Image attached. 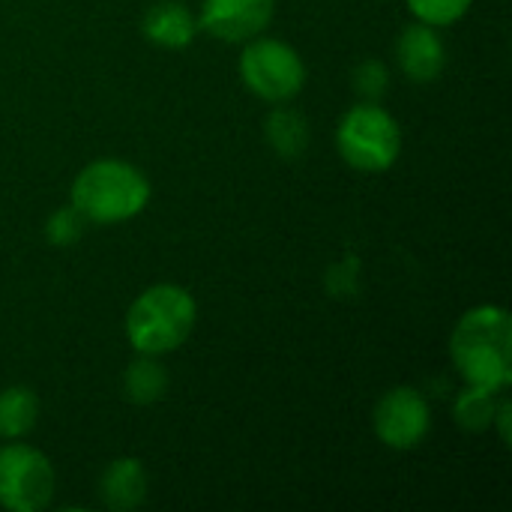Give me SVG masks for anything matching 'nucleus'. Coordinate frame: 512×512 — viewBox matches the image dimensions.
<instances>
[{
	"label": "nucleus",
	"instance_id": "f257e3e1",
	"mask_svg": "<svg viewBox=\"0 0 512 512\" xmlns=\"http://www.w3.org/2000/svg\"><path fill=\"white\" fill-rule=\"evenodd\" d=\"M450 360L465 384L504 393L512 384V318L504 306L468 309L450 333Z\"/></svg>",
	"mask_w": 512,
	"mask_h": 512
},
{
	"label": "nucleus",
	"instance_id": "f03ea898",
	"mask_svg": "<svg viewBox=\"0 0 512 512\" xmlns=\"http://www.w3.org/2000/svg\"><path fill=\"white\" fill-rule=\"evenodd\" d=\"M150 198V177L126 159H96L84 165L69 186V204L90 225L129 222L144 213Z\"/></svg>",
	"mask_w": 512,
	"mask_h": 512
},
{
	"label": "nucleus",
	"instance_id": "7ed1b4c3",
	"mask_svg": "<svg viewBox=\"0 0 512 512\" xmlns=\"http://www.w3.org/2000/svg\"><path fill=\"white\" fill-rule=\"evenodd\" d=\"M198 321V303L192 291L174 282H156L144 288L123 321L126 342L135 354L165 357L186 345Z\"/></svg>",
	"mask_w": 512,
	"mask_h": 512
},
{
	"label": "nucleus",
	"instance_id": "20e7f679",
	"mask_svg": "<svg viewBox=\"0 0 512 512\" xmlns=\"http://www.w3.org/2000/svg\"><path fill=\"white\" fill-rule=\"evenodd\" d=\"M336 150L345 165L363 174H384L399 162L402 126L381 102L351 105L336 126Z\"/></svg>",
	"mask_w": 512,
	"mask_h": 512
},
{
	"label": "nucleus",
	"instance_id": "39448f33",
	"mask_svg": "<svg viewBox=\"0 0 512 512\" xmlns=\"http://www.w3.org/2000/svg\"><path fill=\"white\" fill-rule=\"evenodd\" d=\"M237 72L243 87L270 102H291L303 93L306 87V63L300 57V51L276 36H255L249 42H243L240 60H237Z\"/></svg>",
	"mask_w": 512,
	"mask_h": 512
},
{
	"label": "nucleus",
	"instance_id": "423d86ee",
	"mask_svg": "<svg viewBox=\"0 0 512 512\" xmlns=\"http://www.w3.org/2000/svg\"><path fill=\"white\" fill-rule=\"evenodd\" d=\"M57 492V474L51 459L24 444H0V507L9 512H42Z\"/></svg>",
	"mask_w": 512,
	"mask_h": 512
},
{
	"label": "nucleus",
	"instance_id": "0eeeda50",
	"mask_svg": "<svg viewBox=\"0 0 512 512\" xmlns=\"http://www.w3.org/2000/svg\"><path fill=\"white\" fill-rule=\"evenodd\" d=\"M372 429L387 450H417L432 432V405L411 384L390 387L372 408Z\"/></svg>",
	"mask_w": 512,
	"mask_h": 512
},
{
	"label": "nucleus",
	"instance_id": "6e6552de",
	"mask_svg": "<svg viewBox=\"0 0 512 512\" xmlns=\"http://www.w3.org/2000/svg\"><path fill=\"white\" fill-rule=\"evenodd\" d=\"M195 15L198 27L207 36L243 45L267 33L276 15V0H201V9Z\"/></svg>",
	"mask_w": 512,
	"mask_h": 512
},
{
	"label": "nucleus",
	"instance_id": "1a4fd4ad",
	"mask_svg": "<svg viewBox=\"0 0 512 512\" xmlns=\"http://www.w3.org/2000/svg\"><path fill=\"white\" fill-rule=\"evenodd\" d=\"M396 66L414 84H432L447 69V42L441 27L411 21L396 39Z\"/></svg>",
	"mask_w": 512,
	"mask_h": 512
},
{
	"label": "nucleus",
	"instance_id": "9d476101",
	"mask_svg": "<svg viewBox=\"0 0 512 512\" xmlns=\"http://www.w3.org/2000/svg\"><path fill=\"white\" fill-rule=\"evenodd\" d=\"M99 504L111 512H132L147 501L150 474L138 456H120L99 474Z\"/></svg>",
	"mask_w": 512,
	"mask_h": 512
},
{
	"label": "nucleus",
	"instance_id": "9b49d317",
	"mask_svg": "<svg viewBox=\"0 0 512 512\" xmlns=\"http://www.w3.org/2000/svg\"><path fill=\"white\" fill-rule=\"evenodd\" d=\"M198 30H201L198 27V15L183 0H159L141 18L144 39L159 45V48H165V51L189 48L195 42Z\"/></svg>",
	"mask_w": 512,
	"mask_h": 512
},
{
	"label": "nucleus",
	"instance_id": "f8f14e48",
	"mask_svg": "<svg viewBox=\"0 0 512 512\" xmlns=\"http://www.w3.org/2000/svg\"><path fill=\"white\" fill-rule=\"evenodd\" d=\"M309 120L303 111L291 108L288 102H279L264 117V141L267 147L282 159H300L309 150Z\"/></svg>",
	"mask_w": 512,
	"mask_h": 512
},
{
	"label": "nucleus",
	"instance_id": "ddd939ff",
	"mask_svg": "<svg viewBox=\"0 0 512 512\" xmlns=\"http://www.w3.org/2000/svg\"><path fill=\"white\" fill-rule=\"evenodd\" d=\"M39 423V396L27 384L0 390V441H24Z\"/></svg>",
	"mask_w": 512,
	"mask_h": 512
},
{
	"label": "nucleus",
	"instance_id": "4468645a",
	"mask_svg": "<svg viewBox=\"0 0 512 512\" xmlns=\"http://www.w3.org/2000/svg\"><path fill=\"white\" fill-rule=\"evenodd\" d=\"M168 369L159 363V357L150 354H138V360H132L123 372V396L132 405H156L165 399L168 393Z\"/></svg>",
	"mask_w": 512,
	"mask_h": 512
},
{
	"label": "nucleus",
	"instance_id": "2eb2a0df",
	"mask_svg": "<svg viewBox=\"0 0 512 512\" xmlns=\"http://www.w3.org/2000/svg\"><path fill=\"white\" fill-rule=\"evenodd\" d=\"M498 399H501V393H495V390L465 384L459 390L456 402H453V423L462 432H471V435L489 432L492 420H495V411H498Z\"/></svg>",
	"mask_w": 512,
	"mask_h": 512
},
{
	"label": "nucleus",
	"instance_id": "dca6fc26",
	"mask_svg": "<svg viewBox=\"0 0 512 512\" xmlns=\"http://www.w3.org/2000/svg\"><path fill=\"white\" fill-rule=\"evenodd\" d=\"M390 66L378 57H366L351 72V87L363 102H381L390 93Z\"/></svg>",
	"mask_w": 512,
	"mask_h": 512
},
{
	"label": "nucleus",
	"instance_id": "f3484780",
	"mask_svg": "<svg viewBox=\"0 0 512 512\" xmlns=\"http://www.w3.org/2000/svg\"><path fill=\"white\" fill-rule=\"evenodd\" d=\"M408 12L414 15V21H423V24H432V27H450V24H459L474 0H405Z\"/></svg>",
	"mask_w": 512,
	"mask_h": 512
},
{
	"label": "nucleus",
	"instance_id": "a211bd4d",
	"mask_svg": "<svg viewBox=\"0 0 512 512\" xmlns=\"http://www.w3.org/2000/svg\"><path fill=\"white\" fill-rule=\"evenodd\" d=\"M87 225H90V222H87V219L72 207V204H66V207L54 210V213L45 219V240H48L54 249L75 246V243L84 237Z\"/></svg>",
	"mask_w": 512,
	"mask_h": 512
},
{
	"label": "nucleus",
	"instance_id": "6ab92c4d",
	"mask_svg": "<svg viewBox=\"0 0 512 512\" xmlns=\"http://www.w3.org/2000/svg\"><path fill=\"white\" fill-rule=\"evenodd\" d=\"M510 420H512V405L510 399H507V393H501V399H498V411H495V420H492V429L498 432V438H501V444L504 447H510Z\"/></svg>",
	"mask_w": 512,
	"mask_h": 512
}]
</instances>
